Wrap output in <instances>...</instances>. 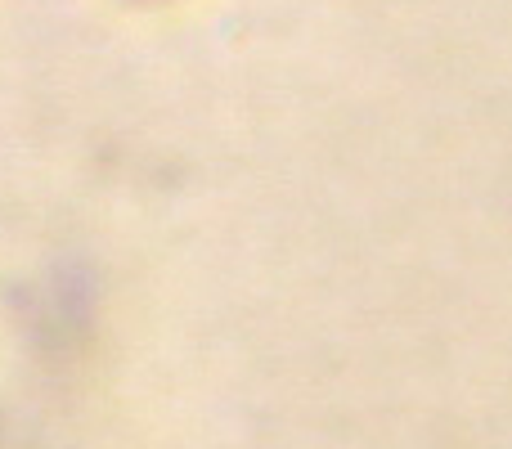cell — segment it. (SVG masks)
<instances>
[{
	"label": "cell",
	"instance_id": "cell-1",
	"mask_svg": "<svg viewBox=\"0 0 512 449\" xmlns=\"http://www.w3.org/2000/svg\"><path fill=\"white\" fill-rule=\"evenodd\" d=\"M0 449H5V432H0Z\"/></svg>",
	"mask_w": 512,
	"mask_h": 449
}]
</instances>
